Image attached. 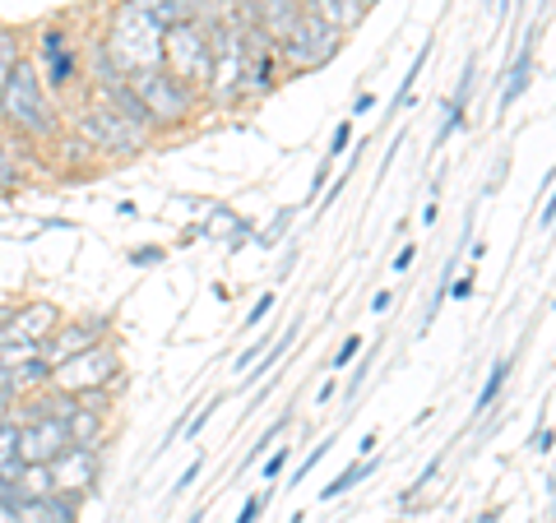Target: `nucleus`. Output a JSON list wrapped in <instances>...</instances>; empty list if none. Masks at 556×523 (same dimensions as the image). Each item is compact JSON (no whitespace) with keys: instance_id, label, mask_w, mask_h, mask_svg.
Listing matches in <instances>:
<instances>
[{"instance_id":"obj_1","label":"nucleus","mask_w":556,"mask_h":523,"mask_svg":"<svg viewBox=\"0 0 556 523\" xmlns=\"http://www.w3.org/2000/svg\"><path fill=\"white\" fill-rule=\"evenodd\" d=\"M102 56L116 69V79H135L144 69H163V33L149 24V14L126 0L116 10V24H112V38L102 42Z\"/></svg>"},{"instance_id":"obj_2","label":"nucleus","mask_w":556,"mask_h":523,"mask_svg":"<svg viewBox=\"0 0 556 523\" xmlns=\"http://www.w3.org/2000/svg\"><path fill=\"white\" fill-rule=\"evenodd\" d=\"M0 116H5L20 135H33V139L56 135V126H61L56 107H51L38 69H33L28 61H14V69L0 79Z\"/></svg>"},{"instance_id":"obj_3","label":"nucleus","mask_w":556,"mask_h":523,"mask_svg":"<svg viewBox=\"0 0 556 523\" xmlns=\"http://www.w3.org/2000/svg\"><path fill=\"white\" fill-rule=\"evenodd\" d=\"M208 65H214V56H208V33L200 28V20L163 33V69L172 79H181L186 89H200V84H208Z\"/></svg>"},{"instance_id":"obj_4","label":"nucleus","mask_w":556,"mask_h":523,"mask_svg":"<svg viewBox=\"0 0 556 523\" xmlns=\"http://www.w3.org/2000/svg\"><path fill=\"white\" fill-rule=\"evenodd\" d=\"M121 371V361L108 343H93L89 353H79V357H70L56 366V375H51V390H61L65 398H84V394H93L102 385H112V375Z\"/></svg>"},{"instance_id":"obj_5","label":"nucleus","mask_w":556,"mask_h":523,"mask_svg":"<svg viewBox=\"0 0 556 523\" xmlns=\"http://www.w3.org/2000/svg\"><path fill=\"white\" fill-rule=\"evenodd\" d=\"M130 89L139 93V102H144L153 126H159V120H186L190 107H195V89H186V84L172 79L167 69H144V75L130 79Z\"/></svg>"},{"instance_id":"obj_6","label":"nucleus","mask_w":556,"mask_h":523,"mask_svg":"<svg viewBox=\"0 0 556 523\" xmlns=\"http://www.w3.org/2000/svg\"><path fill=\"white\" fill-rule=\"evenodd\" d=\"M79 135H84V144H93L102 153H144L149 144V135L144 130H135L130 120H121L112 107H102V102H89V107L79 112Z\"/></svg>"},{"instance_id":"obj_7","label":"nucleus","mask_w":556,"mask_h":523,"mask_svg":"<svg viewBox=\"0 0 556 523\" xmlns=\"http://www.w3.org/2000/svg\"><path fill=\"white\" fill-rule=\"evenodd\" d=\"M278 51H283V61H288V65H298V69L325 65V61L339 51V28H329V24L316 20V14H306V10H302V20L288 28V38L278 42Z\"/></svg>"},{"instance_id":"obj_8","label":"nucleus","mask_w":556,"mask_h":523,"mask_svg":"<svg viewBox=\"0 0 556 523\" xmlns=\"http://www.w3.org/2000/svg\"><path fill=\"white\" fill-rule=\"evenodd\" d=\"M14 449L20 463H51L70 449V435L61 417H28L24 426H14Z\"/></svg>"},{"instance_id":"obj_9","label":"nucleus","mask_w":556,"mask_h":523,"mask_svg":"<svg viewBox=\"0 0 556 523\" xmlns=\"http://www.w3.org/2000/svg\"><path fill=\"white\" fill-rule=\"evenodd\" d=\"M47 468H51V486H56V492L84 500V492H93V482H98V449H93V445H89V449H75V445H70L65 455L51 459Z\"/></svg>"},{"instance_id":"obj_10","label":"nucleus","mask_w":556,"mask_h":523,"mask_svg":"<svg viewBox=\"0 0 556 523\" xmlns=\"http://www.w3.org/2000/svg\"><path fill=\"white\" fill-rule=\"evenodd\" d=\"M75 519H79V496H65V492L14 505V523H75Z\"/></svg>"},{"instance_id":"obj_11","label":"nucleus","mask_w":556,"mask_h":523,"mask_svg":"<svg viewBox=\"0 0 556 523\" xmlns=\"http://www.w3.org/2000/svg\"><path fill=\"white\" fill-rule=\"evenodd\" d=\"M93 343H98L93 324H70V329H61V334H47V339L38 343V353H42L51 366H61V361H70V357L89 353Z\"/></svg>"},{"instance_id":"obj_12","label":"nucleus","mask_w":556,"mask_h":523,"mask_svg":"<svg viewBox=\"0 0 556 523\" xmlns=\"http://www.w3.org/2000/svg\"><path fill=\"white\" fill-rule=\"evenodd\" d=\"M42 65H47V84H56V89H65L70 79H75V56H70V42L61 28H47L42 33Z\"/></svg>"},{"instance_id":"obj_13","label":"nucleus","mask_w":556,"mask_h":523,"mask_svg":"<svg viewBox=\"0 0 556 523\" xmlns=\"http://www.w3.org/2000/svg\"><path fill=\"white\" fill-rule=\"evenodd\" d=\"M135 5L149 14V24H153V28L167 33V28H177V24H190V20H195L204 0H135Z\"/></svg>"},{"instance_id":"obj_14","label":"nucleus","mask_w":556,"mask_h":523,"mask_svg":"<svg viewBox=\"0 0 556 523\" xmlns=\"http://www.w3.org/2000/svg\"><path fill=\"white\" fill-rule=\"evenodd\" d=\"M298 334H302V316H298V320H292V324L283 329V334H274L278 343H269V347H265V353H260V357H255V366H251V371H247V375H241V390H247V385H260V380H265V375L274 371V366H278V361H283V357L292 353V343H298Z\"/></svg>"},{"instance_id":"obj_15","label":"nucleus","mask_w":556,"mask_h":523,"mask_svg":"<svg viewBox=\"0 0 556 523\" xmlns=\"http://www.w3.org/2000/svg\"><path fill=\"white\" fill-rule=\"evenodd\" d=\"M61 422H65V435H70V445H75V449H89V445H98L102 417H98L89 404H79V398H75V404L65 408Z\"/></svg>"},{"instance_id":"obj_16","label":"nucleus","mask_w":556,"mask_h":523,"mask_svg":"<svg viewBox=\"0 0 556 523\" xmlns=\"http://www.w3.org/2000/svg\"><path fill=\"white\" fill-rule=\"evenodd\" d=\"M506 79H510V84L501 89V102H496L501 112H506L515 98H525V93H529V84H533V33L525 38V47H519V56H515V65H510V75H506Z\"/></svg>"},{"instance_id":"obj_17","label":"nucleus","mask_w":556,"mask_h":523,"mask_svg":"<svg viewBox=\"0 0 556 523\" xmlns=\"http://www.w3.org/2000/svg\"><path fill=\"white\" fill-rule=\"evenodd\" d=\"M10 371H14V385H20V390H47L51 375H56V366H51L42 353H33L20 366H10Z\"/></svg>"},{"instance_id":"obj_18","label":"nucleus","mask_w":556,"mask_h":523,"mask_svg":"<svg viewBox=\"0 0 556 523\" xmlns=\"http://www.w3.org/2000/svg\"><path fill=\"white\" fill-rule=\"evenodd\" d=\"M510 366H515V357H496L492 361V371H486V385L478 390V404H473V417H482L486 408L496 404V394L506 390V380H510Z\"/></svg>"},{"instance_id":"obj_19","label":"nucleus","mask_w":556,"mask_h":523,"mask_svg":"<svg viewBox=\"0 0 556 523\" xmlns=\"http://www.w3.org/2000/svg\"><path fill=\"white\" fill-rule=\"evenodd\" d=\"M371 473H376V459H362V463H353V468H343V473L320 492V500H339V496H348L357 482H367Z\"/></svg>"},{"instance_id":"obj_20","label":"nucleus","mask_w":556,"mask_h":523,"mask_svg":"<svg viewBox=\"0 0 556 523\" xmlns=\"http://www.w3.org/2000/svg\"><path fill=\"white\" fill-rule=\"evenodd\" d=\"M427 56H431V38H427L422 47H417V56H413V65H408V75L399 79V93H394V102H390V112H404V107H408V98H413V84H417V75H422Z\"/></svg>"},{"instance_id":"obj_21","label":"nucleus","mask_w":556,"mask_h":523,"mask_svg":"<svg viewBox=\"0 0 556 523\" xmlns=\"http://www.w3.org/2000/svg\"><path fill=\"white\" fill-rule=\"evenodd\" d=\"M292 422V417H278V422L265 431V435H260V441H255V449H247V455H241V468H251V463H260V459H265V449L278 441V431H283Z\"/></svg>"},{"instance_id":"obj_22","label":"nucleus","mask_w":556,"mask_h":523,"mask_svg":"<svg viewBox=\"0 0 556 523\" xmlns=\"http://www.w3.org/2000/svg\"><path fill=\"white\" fill-rule=\"evenodd\" d=\"M298 218V208H278L274 222H269V232H260V246H278V241L288 237V222Z\"/></svg>"},{"instance_id":"obj_23","label":"nucleus","mask_w":556,"mask_h":523,"mask_svg":"<svg viewBox=\"0 0 556 523\" xmlns=\"http://www.w3.org/2000/svg\"><path fill=\"white\" fill-rule=\"evenodd\" d=\"M464 120H468V107H459V102H450V107H445V120H441V135H437V149H441L445 139L464 126Z\"/></svg>"},{"instance_id":"obj_24","label":"nucleus","mask_w":556,"mask_h":523,"mask_svg":"<svg viewBox=\"0 0 556 523\" xmlns=\"http://www.w3.org/2000/svg\"><path fill=\"white\" fill-rule=\"evenodd\" d=\"M329 449H334V441H320V445H316V449H311V455H306V459H302V468H298V473H292V486H298V482H302V477H306V473H311V468H316V463H320V459H325V455H329Z\"/></svg>"},{"instance_id":"obj_25","label":"nucleus","mask_w":556,"mask_h":523,"mask_svg":"<svg viewBox=\"0 0 556 523\" xmlns=\"http://www.w3.org/2000/svg\"><path fill=\"white\" fill-rule=\"evenodd\" d=\"M348 139H353V120H339V126H334V135H329V163H334L339 153L348 149Z\"/></svg>"},{"instance_id":"obj_26","label":"nucleus","mask_w":556,"mask_h":523,"mask_svg":"<svg viewBox=\"0 0 556 523\" xmlns=\"http://www.w3.org/2000/svg\"><path fill=\"white\" fill-rule=\"evenodd\" d=\"M353 357H362V339H343L339 343V353H334V371H343V366H353Z\"/></svg>"},{"instance_id":"obj_27","label":"nucleus","mask_w":556,"mask_h":523,"mask_svg":"<svg viewBox=\"0 0 556 523\" xmlns=\"http://www.w3.org/2000/svg\"><path fill=\"white\" fill-rule=\"evenodd\" d=\"M14 181H20V167H14L10 149H5V139H0V190H5V186H14Z\"/></svg>"},{"instance_id":"obj_28","label":"nucleus","mask_w":556,"mask_h":523,"mask_svg":"<svg viewBox=\"0 0 556 523\" xmlns=\"http://www.w3.org/2000/svg\"><path fill=\"white\" fill-rule=\"evenodd\" d=\"M265 347H269V339H255V343L247 347V353H241V357H237V380H241V375H247V371H251V366H255V357H260V353H265Z\"/></svg>"},{"instance_id":"obj_29","label":"nucleus","mask_w":556,"mask_h":523,"mask_svg":"<svg viewBox=\"0 0 556 523\" xmlns=\"http://www.w3.org/2000/svg\"><path fill=\"white\" fill-rule=\"evenodd\" d=\"M20 459V449H14V422H0V463Z\"/></svg>"},{"instance_id":"obj_30","label":"nucleus","mask_w":556,"mask_h":523,"mask_svg":"<svg viewBox=\"0 0 556 523\" xmlns=\"http://www.w3.org/2000/svg\"><path fill=\"white\" fill-rule=\"evenodd\" d=\"M445 296H455V302H468V296H473V269H468L464 278H450Z\"/></svg>"},{"instance_id":"obj_31","label":"nucleus","mask_w":556,"mask_h":523,"mask_svg":"<svg viewBox=\"0 0 556 523\" xmlns=\"http://www.w3.org/2000/svg\"><path fill=\"white\" fill-rule=\"evenodd\" d=\"M288 459H292V449H278V455H269V459H265V468H260V473H265L269 482H274V477H283Z\"/></svg>"},{"instance_id":"obj_32","label":"nucleus","mask_w":556,"mask_h":523,"mask_svg":"<svg viewBox=\"0 0 556 523\" xmlns=\"http://www.w3.org/2000/svg\"><path fill=\"white\" fill-rule=\"evenodd\" d=\"M159 259H163V246H135V251H130V265H139V269L159 265Z\"/></svg>"},{"instance_id":"obj_33","label":"nucleus","mask_w":556,"mask_h":523,"mask_svg":"<svg viewBox=\"0 0 556 523\" xmlns=\"http://www.w3.org/2000/svg\"><path fill=\"white\" fill-rule=\"evenodd\" d=\"M274 302H278V296H274V292H265V296H260V302L251 306V316H247V329H255L260 320H265V316H269V310H274Z\"/></svg>"},{"instance_id":"obj_34","label":"nucleus","mask_w":556,"mask_h":523,"mask_svg":"<svg viewBox=\"0 0 556 523\" xmlns=\"http://www.w3.org/2000/svg\"><path fill=\"white\" fill-rule=\"evenodd\" d=\"M260 510H265V496H247V505H241L237 523H255V519H260Z\"/></svg>"},{"instance_id":"obj_35","label":"nucleus","mask_w":556,"mask_h":523,"mask_svg":"<svg viewBox=\"0 0 556 523\" xmlns=\"http://www.w3.org/2000/svg\"><path fill=\"white\" fill-rule=\"evenodd\" d=\"M200 473H204V459H195V463H190V468H186V473L177 477V486H172V492H177V496H181V492H186V486H195V477H200Z\"/></svg>"},{"instance_id":"obj_36","label":"nucleus","mask_w":556,"mask_h":523,"mask_svg":"<svg viewBox=\"0 0 556 523\" xmlns=\"http://www.w3.org/2000/svg\"><path fill=\"white\" fill-rule=\"evenodd\" d=\"M367 371H371V357H362V361H357V371H353V380H348V390H343L348 398H353V394L362 390V380H367Z\"/></svg>"},{"instance_id":"obj_37","label":"nucleus","mask_w":556,"mask_h":523,"mask_svg":"<svg viewBox=\"0 0 556 523\" xmlns=\"http://www.w3.org/2000/svg\"><path fill=\"white\" fill-rule=\"evenodd\" d=\"M14 394H20V385H14V371H10V366H0V404L14 398Z\"/></svg>"},{"instance_id":"obj_38","label":"nucleus","mask_w":556,"mask_h":523,"mask_svg":"<svg viewBox=\"0 0 556 523\" xmlns=\"http://www.w3.org/2000/svg\"><path fill=\"white\" fill-rule=\"evenodd\" d=\"M413 259H417V246H404V251L394 255V265H390V269H394V273H408V269H413Z\"/></svg>"},{"instance_id":"obj_39","label":"nucleus","mask_w":556,"mask_h":523,"mask_svg":"<svg viewBox=\"0 0 556 523\" xmlns=\"http://www.w3.org/2000/svg\"><path fill=\"white\" fill-rule=\"evenodd\" d=\"M376 441H380V435H376V431H367V435H362V441H357V455H362V459H371Z\"/></svg>"},{"instance_id":"obj_40","label":"nucleus","mask_w":556,"mask_h":523,"mask_svg":"<svg viewBox=\"0 0 556 523\" xmlns=\"http://www.w3.org/2000/svg\"><path fill=\"white\" fill-rule=\"evenodd\" d=\"M533 449H538V455H547V449H552V426H543L533 435Z\"/></svg>"},{"instance_id":"obj_41","label":"nucleus","mask_w":556,"mask_h":523,"mask_svg":"<svg viewBox=\"0 0 556 523\" xmlns=\"http://www.w3.org/2000/svg\"><path fill=\"white\" fill-rule=\"evenodd\" d=\"M371 107H376V93H362V98L353 102V116H367Z\"/></svg>"},{"instance_id":"obj_42","label":"nucleus","mask_w":556,"mask_h":523,"mask_svg":"<svg viewBox=\"0 0 556 523\" xmlns=\"http://www.w3.org/2000/svg\"><path fill=\"white\" fill-rule=\"evenodd\" d=\"M390 302H394V296H390V292H376V302H371V310H376V316H386V310H390Z\"/></svg>"},{"instance_id":"obj_43","label":"nucleus","mask_w":556,"mask_h":523,"mask_svg":"<svg viewBox=\"0 0 556 523\" xmlns=\"http://www.w3.org/2000/svg\"><path fill=\"white\" fill-rule=\"evenodd\" d=\"M552 218H556V204L547 200V204H543V218H538V222H543V232H552Z\"/></svg>"},{"instance_id":"obj_44","label":"nucleus","mask_w":556,"mask_h":523,"mask_svg":"<svg viewBox=\"0 0 556 523\" xmlns=\"http://www.w3.org/2000/svg\"><path fill=\"white\" fill-rule=\"evenodd\" d=\"M486 5H492L496 14H506V10H510V0H486Z\"/></svg>"},{"instance_id":"obj_45","label":"nucleus","mask_w":556,"mask_h":523,"mask_svg":"<svg viewBox=\"0 0 556 523\" xmlns=\"http://www.w3.org/2000/svg\"><path fill=\"white\" fill-rule=\"evenodd\" d=\"M186 523H204V510H195V514H190V519H186Z\"/></svg>"},{"instance_id":"obj_46","label":"nucleus","mask_w":556,"mask_h":523,"mask_svg":"<svg viewBox=\"0 0 556 523\" xmlns=\"http://www.w3.org/2000/svg\"><path fill=\"white\" fill-rule=\"evenodd\" d=\"M478 523H496V514H492V510H486V514H482V519H478Z\"/></svg>"}]
</instances>
